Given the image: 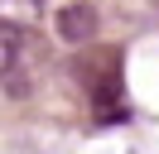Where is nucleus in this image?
I'll return each mask as SVG.
<instances>
[{
	"mask_svg": "<svg viewBox=\"0 0 159 154\" xmlns=\"http://www.w3.org/2000/svg\"><path fill=\"white\" fill-rule=\"evenodd\" d=\"M48 72V43L24 24L0 29V77H5V96H29Z\"/></svg>",
	"mask_w": 159,
	"mask_h": 154,
	"instance_id": "obj_1",
	"label": "nucleus"
},
{
	"mask_svg": "<svg viewBox=\"0 0 159 154\" xmlns=\"http://www.w3.org/2000/svg\"><path fill=\"white\" fill-rule=\"evenodd\" d=\"M58 34H63V43H92V34H97V10L92 5H68L58 15Z\"/></svg>",
	"mask_w": 159,
	"mask_h": 154,
	"instance_id": "obj_3",
	"label": "nucleus"
},
{
	"mask_svg": "<svg viewBox=\"0 0 159 154\" xmlns=\"http://www.w3.org/2000/svg\"><path fill=\"white\" fill-rule=\"evenodd\" d=\"M72 77L82 82L87 101L97 111H106V120H120V53L116 48L82 43L77 63H72Z\"/></svg>",
	"mask_w": 159,
	"mask_h": 154,
	"instance_id": "obj_2",
	"label": "nucleus"
}]
</instances>
